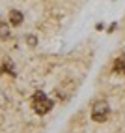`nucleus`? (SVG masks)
Returning <instances> with one entry per match:
<instances>
[{"instance_id":"obj_4","label":"nucleus","mask_w":125,"mask_h":133,"mask_svg":"<svg viewBox=\"0 0 125 133\" xmlns=\"http://www.w3.org/2000/svg\"><path fill=\"white\" fill-rule=\"evenodd\" d=\"M114 71H116V73L125 75V55L116 58V62H114Z\"/></svg>"},{"instance_id":"obj_6","label":"nucleus","mask_w":125,"mask_h":133,"mask_svg":"<svg viewBox=\"0 0 125 133\" xmlns=\"http://www.w3.org/2000/svg\"><path fill=\"white\" fill-rule=\"evenodd\" d=\"M4 71H8V73H10V75H15V69H13V66L10 64V60H4Z\"/></svg>"},{"instance_id":"obj_2","label":"nucleus","mask_w":125,"mask_h":133,"mask_svg":"<svg viewBox=\"0 0 125 133\" xmlns=\"http://www.w3.org/2000/svg\"><path fill=\"white\" fill-rule=\"evenodd\" d=\"M108 114H110V107H108V103L105 99H97L93 103V107H92V120L93 122L103 124V122H106Z\"/></svg>"},{"instance_id":"obj_7","label":"nucleus","mask_w":125,"mask_h":133,"mask_svg":"<svg viewBox=\"0 0 125 133\" xmlns=\"http://www.w3.org/2000/svg\"><path fill=\"white\" fill-rule=\"evenodd\" d=\"M26 41H28V43H30L32 47L35 45V43H38V39H35V36H28V38H26Z\"/></svg>"},{"instance_id":"obj_8","label":"nucleus","mask_w":125,"mask_h":133,"mask_svg":"<svg viewBox=\"0 0 125 133\" xmlns=\"http://www.w3.org/2000/svg\"><path fill=\"white\" fill-rule=\"evenodd\" d=\"M2 105H6V97H4V94H0V107Z\"/></svg>"},{"instance_id":"obj_1","label":"nucleus","mask_w":125,"mask_h":133,"mask_svg":"<svg viewBox=\"0 0 125 133\" xmlns=\"http://www.w3.org/2000/svg\"><path fill=\"white\" fill-rule=\"evenodd\" d=\"M52 99H49V97L45 96V92H41V90H38V92H34V96H32V109H34V112L35 114H47L50 109H52Z\"/></svg>"},{"instance_id":"obj_3","label":"nucleus","mask_w":125,"mask_h":133,"mask_svg":"<svg viewBox=\"0 0 125 133\" xmlns=\"http://www.w3.org/2000/svg\"><path fill=\"white\" fill-rule=\"evenodd\" d=\"M23 19H24V17H23V13H21L19 10H11V11H10V23H11L13 26H19V24L23 23Z\"/></svg>"},{"instance_id":"obj_5","label":"nucleus","mask_w":125,"mask_h":133,"mask_svg":"<svg viewBox=\"0 0 125 133\" xmlns=\"http://www.w3.org/2000/svg\"><path fill=\"white\" fill-rule=\"evenodd\" d=\"M10 38V24L0 21V39H8Z\"/></svg>"}]
</instances>
